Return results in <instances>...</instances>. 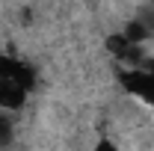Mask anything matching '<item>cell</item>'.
<instances>
[{"instance_id": "cell-1", "label": "cell", "mask_w": 154, "mask_h": 151, "mask_svg": "<svg viewBox=\"0 0 154 151\" xmlns=\"http://www.w3.org/2000/svg\"><path fill=\"white\" fill-rule=\"evenodd\" d=\"M119 83L125 86V92H131L142 104L154 107V74L151 71H145V68H122Z\"/></svg>"}, {"instance_id": "cell-2", "label": "cell", "mask_w": 154, "mask_h": 151, "mask_svg": "<svg viewBox=\"0 0 154 151\" xmlns=\"http://www.w3.org/2000/svg\"><path fill=\"white\" fill-rule=\"evenodd\" d=\"M0 77L3 80H15L21 89H27V92H33L38 83L36 71L27 65V62H21L15 57H6V54H0Z\"/></svg>"}, {"instance_id": "cell-3", "label": "cell", "mask_w": 154, "mask_h": 151, "mask_svg": "<svg viewBox=\"0 0 154 151\" xmlns=\"http://www.w3.org/2000/svg\"><path fill=\"white\" fill-rule=\"evenodd\" d=\"M104 45H107V51H110V54H113L119 62H128L131 68H136V65L145 59V54H142V45L128 42L122 33H110V36L104 39Z\"/></svg>"}, {"instance_id": "cell-4", "label": "cell", "mask_w": 154, "mask_h": 151, "mask_svg": "<svg viewBox=\"0 0 154 151\" xmlns=\"http://www.w3.org/2000/svg\"><path fill=\"white\" fill-rule=\"evenodd\" d=\"M27 89H21L15 80H3L0 77V110L3 113H15L27 104Z\"/></svg>"}, {"instance_id": "cell-5", "label": "cell", "mask_w": 154, "mask_h": 151, "mask_svg": "<svg viewBox=\"0 0 154 151\" xmlns=\"http://www.w3.org/2000/svg\"><path fill=\"white\" fill-rule=\"evenodd\" d=\"M122 36L128 39V42H134V45H142L145 39H151V30H148V24H145L142 18H131L128 24H125Z\"/></svg>"}, {"instance_id": "cell-6", "label": "cell", "mask_w": 154, "mask_h": 151, "mask_svg": "<svg viewBox=\"0 0 154 151\" xmlns=\"http://www.w3.org/2000/svg\"><path fill=\"white\" fill-rule=\"evenodd\" d=\"M12 139H15V125H12V119L0 110V148H6V145H12Z\"/></svg>"}, {"instance_id": "cell-7", "label": "cell", "mask_w": 154, "mask_h": 151, "mask_svg": "<svg viewBox=\"0 0 154 151\" xmlns=\"http://www.w3.org/2000/svg\"><path fill=\"white\" fill-rule=\"evenodd\" d=\"M92 151H119V145H116L110 136H101V139L95 142V148H92Z\"/></svg>"}]
</instances>
